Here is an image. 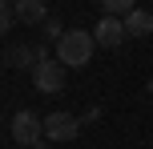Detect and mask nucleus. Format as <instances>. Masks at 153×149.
I'll use <instances>...</instances> for the list:
<instances>
[{
	"label": "nucleus",
	"mask_w": 153,
	"mask_h": 149,
	"mask_svg": "<svg viewBox=\"0 0 153 149\" xmlns=\"http://www.w3.org/2000/svg\"><path fill=\"white\" fill-rule=\"evenodd\" d=\"M93 53H97V40H93L89 28H69L56 40V61H61L65 69H85V64L93 61Z\"/></svg>",
	"instance_id": "obj_1"
},
{
	"label": "nucleus",
	"mask_w": 153,
	"mask_h": 149,
	"mask_svg": "<svg viewBox=\"0 0 153 149\" xmlns=\"http://www.w3.org/2000/svg\"><path fill=\"white\" fill-rule=\"evenodd\" d=\"M8 133H12V141L16 145H36V141H45V117H36L32 109H20L12 117V125H8Z\"/></svg>",
	"instance_id": "obj_2"
},
{
	"label": "nucleus",
	"mask_w": 153,
	"mask_h": 149,
	"mask_svg": "<svg viewBox=\"0 0 153 149\" xmlns=\"http://www.w3.org/2000/svg\"><path fill=\"white\" fill-rule=\"evenodd\" d=\"M81 133V117H73V113H48L45 117V137L48 141H73V137Z\"/></svg>",
	"instance_id": "obj_3"
},
{
	"label": "nucleus",
	"mask_w": 153,
	"mask_h": 149,
	"mask_svg": "<svg viewBox=\"0 0 153 149\" xmlns=\"http://www.w3.org/2000/svg\"><path fill=\"white\" fill-rule=\"evenodd\" d=\"M32 85L40 89V93H61L65 89V64L61 61H53V56H48V61H40V69L32 73Z\"/></svg>",
	"instance_id": "obj_4"
},
{
	"label": "nucleus",
	"mask_w": 153,
	"mask_h": 149,
	"mask_svg": "<svg viewBox=\"0 0 153 149\" xmlns=\"http://www.w3.org/2000/svg\"><path fill=\"white\" fill-rule=\"evenodd\" d=\"M125 36H129V32H125V20H117V16H101V20L93 24V40H97V48H117Z\"/></svg>",
	"instance_id": "obj_5"
},
{
	"label": "nucleus",
	"mask_w": 153,
	"mask_h": 149,
	"mask_svg": "<svg viewBox=\"0 0 153 149\" xmlns=\"http://www.w3.org/2000/svg\"><path fill=\"white\" fill-rule=\"evenodd\" d=\"M4 61L12 64V69H28V73H36L40 61H48V53H45V44H12Z\"/></svg>",
	"instance_id": "obj_6"
},
{
	"label": "nucleus",
	"mask_w": 153,
	"mask_h": 149,
	"mask_svg": "<svg viewBox=\"0 0 153 149\" xmlns=\"http://www.w3.org/2000/svg\"><path fill=\"white\" fill-rule=\"evenodd\" d=\"M16 20L40 28V24L48 20V4H45V0H16Z\"/></svg>",
	"instance_id": "obj_7"
},
{
	"label": "nucleus",
	"mask_w": 153,
	"mask_h": 149,
	"mask_svg": "<svg viewBox=\"0 0 153 149\" xmlns=\"http://www.w3.org/2000/svg\"><path fill=\"white\" fill-rule=\"evenodd\" d=\"M125 32H129V36H149V32H153V12L133 8V12L125 16Z\"/></svg>",
	"instance_id": "obj_8"
},
{
	"label": "nucleus",
	"mask_w": 153,
	"mask_h": 149,
	"mask_svg": "<svg viewBox=\"0 0 153 149\" xmlns=\"http://www.w3.org/2000/svg\"><path fill=\"white\" fill-rule=\"evenodd\" d=\"M133 8H137L133 0H105V4H101V12H105V16H117V20H125Z\"/></svg>",
	"instance_id": "obj_9"
},
{
	"label": "nucleus",
	"mask_w": 153,
	"mask_h": 149,
	"mask_svg": "<svg viewBox=\"0 0 153 149\" xmlns=\"http://www.w3.org/2000/svg\"><path fill=\"white\" fill-rule=\"evenodd\" d=\"M65 32H69V28H61V20H56V16H48V20L40 24V36H45V40H61Z\"/></svg>",
	"instance_id": "obj_10"
},
{
	"label": "nucleus",
	"mask_w": 153,
	"mask_h": 149,
	"mask_svg": "<svg viewBox=\"0 0 153 149\" xmlns=\"http://www.w3.org/2000/svg\"><path fill=\"white\" fill-rule=\"evenodd\" d=\"M12 24H16V4H12V0H4V4H0V28L12 32Z\"/></svg>",
	"instance_id": "obj_11"
},
{
	"label": "nucleus",
	"mask_w": 153,
	"mask_h": 149,
	"mask_svg": "<svg viewBox=\"0 0 153 149\" xmlns=\"http://www.w3.org/2000/svg\"><path fill=\"white\" fill-rule=\"evenodd\" d=\"M101 117V109H97V105H89V113H85V117H81V125H93V121H97Z\"/></svg>",
	"instance_id": "obj_12"
},
{
	"label": "nucleus",
	"mask_w": 153,
	"mask_h": 149,
	"mask_svg": "<svg viewBox=\"0 0 153 149\" xmlns=\"http://www.w3.org/2000/svg\"><path fill=\"white\" fill-rule=\"evenodd\" d=\"M32 149H53V141H48V137H45V141H36V145H32Z\"/></svg>",
	"instance_id": "obj_13"
}]
</instances>
